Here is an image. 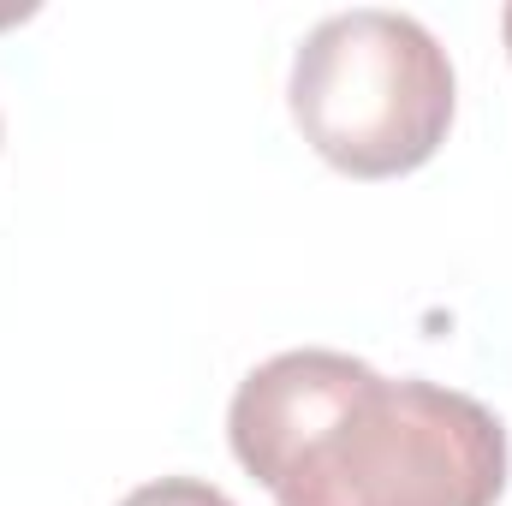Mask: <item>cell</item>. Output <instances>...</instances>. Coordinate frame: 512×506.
<instances>
[{
    "instance_id": "obj_4",
    "label": "cell",
    "mask_w": 512,
    "mask_h": 506,
    "mask_svg": "<svg viewBox=\"0 0 512 506\" xmlns=\"http://www.w3.org/2000/svg\"><path fill=\"white\" fill-rule=\"evenodd\" d=\"M501 30H507V48H512V6L501 12Z\"/></svg>"
},
{
    "instance_id": "obj_2",
    "label": "cell",
    "mask_w": 512,
    "mask_h": 506,
    "mask_svg": "<svg viewBox=\"0 0 512 506\" xmlns=\"http://www.w3.org/2000/svg\"><path fill=\"white\" fill-rule=\"evenodd\" d=\"M286 102L292 126L328 167L399 179L447 143L459 84L429 24L387 6H352L298 42Z\"/></svg>"
},
{
    "instance_id": "obj_1",
    "label": "cell",
    "mask_w": 512,
    "mask_h": 506,
    "mask_svg": "<svg viewBox=\"0 0 512 506\" xmlns=\"http://www.w3.org/2000/svg\"><path fill=\"white\" fill-rule=\"evenodd\" d=\"M233 459L274 506H495L507 423L435 381H387L352 352L256 364L227 405Z\"/></svg>"
},
{
    "instance_id": "obj_3",
    "label": "cell",
    "mask_w": 512,
    "mask_h": 506,
    "mask_svg": "<svg viewBox=\"0 0 512 506\" xmlns=\"http://www.w3.org/2000/svg\"><path fill=\"white\" fill-rule=\"evenodd\" d=\"M120 506H233V501L203 477H155V483L131 489Z\"/></svg>"
}]
</instances>
